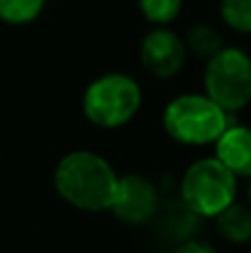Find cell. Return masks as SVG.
Returning <instances> with one entry per match:
<instances>
[{
    "label": "cell",
    "instance_id": "1",
    "mask_svg": "<svg viewBox=\"0 0 251 253\" xmlns=\"http://www.w3.org/2000/svg\"><path fill=\"white\" fill-rule=\"evenodd\" d=\"M56 191L80 211H107L118 187L114 167L93 151H71L58 162L53 173Z\"/></svg>",
    "mask_w": 251,
    "mask_h": 253
},
{
    "label": "cell",
    "instance_id": "2",
    "mask_svg": "<svg viewBox=\"0 0 251 253\" xmlns=\"http://www.w3.org/2000/svg\"><path fill=\"white\" fill-rule=\"evenodd\" d=\"M163 125L176 142L203 147L211 142L216 144L234 120L231 114L220 109L205 93H182L167 105Z\"/></svg>",
    "mask_w": 251,
    "mask_h": 253
},
{
    "label": "cell",
    "instance_id": "3",
    "mask_svg": "<svg viewBox=\"0 0 251 253\" xmlns=\"http://www.w3.org/2000/svg\"><path fill=\"white\" fill-rule=\"evenodd\" d=\"M238 178L227 171L216 158H203L185 171L180 196L194 215L218 218L236 202Z\"/></svg>",
    "mask_w": 251,
    "mask_h": 253
},
{
    "label": "cell",
    "instance_id": "4",
    "mask_svg": "<svg viewBox=\"0 0 251 253\" xmlns=\"http://www.w3.org/2000/svg\"><path fill=\"white\" fill-rule=\"evenodd\" d=\"M142 102L140 84L125 74H105L96 78L83 96V111L100 129H118L138 114Z\"/></svg>",
    "mask_w": 251,
    "mask_h": 253
},
{
    "label": "cell",
    "instance_id": "5",
    "mask_svg": "<svg viewBox=\"0 0 251 253\" xmlns=\"http://www.w3.org/2000/svg\"><path fill=\"white\" fill-rule=\"evenodd\" d=\"M205 96L227 114L251 102V58L238 47H222L205 69Z\"/></svg>",
    "mask_w": 251,
    "mask_h": 253
},
{
    "label": "cell",
    "instance_id": "6",
    "mask_svg": "<svg viewBox=\"0 0 251 253\" xmlns=\"http://www.w3.org/2000/svg\"><path fill=\"white\" fill-rule=\"evenodd\" d=\"M158 189L149 178L138 173L118 178L116 196L114 202H111V211L118 220H123L127 224H142L158 213Z\"/></svg>",
    "mask_w": 251,
    "mask_h": 253
},
{
    "label": "cell",
    "instance_id": "7",
    "mask_svg": "<svg viewBox=\"0 0 251 253\" xmlns=\"http://www.w3.org/2000/svg\"><path fill=\"white\" fill-rule=\"evenodd\" d=\"M187 58L185 40L171 29H154L140 44V62L156 78H173Z\"/></svg>",
    "mask_w": 251,
    "mask_h": 253
},
{
    "label": "cell",
    "instance_id": "8",
    "mask_svg": "<svg viewBox=\"0 0 251 253\" xmlns=\"http://www.w3.org/2000/svg\"><path fill=\"white\" fill-rule=\"evenodd\" d=\"M213 158L236 178H251V126L231 125L218 138Z\"/></svg>",
    "mask_w": 251,
    "mask_h": 253
},
{
    "label": "cell",
    "instance_id": "9",
    "mask_svg": "<svg viewBox=\"0 0 251 253\" xmlns=\"http://www.w3.org/2000/svg\"><path fill=\"white\" fill-rule=\"evenodd\" d=\"M216 227H218V233L227 242H234V245L249 242L251 240V209L234 202L229 209H225L216 218Z\"/></svg>",
    "mask_w": 251,
    "mask_h": 253
},
{
    "label": "cell",
    "instance_id": "10",
    "mask_svg": "<svg viewBox=\"0 0 251 253\" xmlns=\"http://www.w3.org/2000/svg\"><path fill=\"white\" fill-rule=\"evenodd\" d=\"M225 47L222 44V38L213 27L209 25H196L187 31V40H185V49L191 51L194 56L203 58V60H211L220 49Z\"/></svg>",
    "mask_w": 251,
    "mask_h": 253
},
{
    "label": "cell",
    "instance_id": "11",
    "mask_svg": "<svg viewBox=\"0 0 251 253\" xmlns=\"http://www.w3.org/2000/svg\"><path fill=\"white\" fill-rule=\"evenodd\" d=\"M42 0H0V20L7 25H27L42 13Z\"/></svg>",
    "mask_w": 251,
    "mask_h": 253
},
{
    "label": "cell",
    "instance_id": "12",
    "mask_svg": "<svg viewBox=\"0 0 251 253\" xmlns=\"http://www.w3.org/2000/svg\"><path fill=\"white\" fill-rule=\"evenodd\" d=\"M138 7H140L142 16L147 20L158 25V29H163L165 25H169L180 13L182 4L178 0H142Z\"/></svg>",
    "mask_w": 251,
    "mask_h": 253
},
{
    "label": "cell",
    "instance_id": "13",
    "mask_svg": "<svg viewBox=\"0 0 251 253\" xmlns=\"http://www.w3.org/2000/svg\"><path fill=\"white\" fill-rule=\"evenodd\" d=\"M220 16L231 29L251 34V0H225L220 4Z\"/></svg>",
    "mask_w": 251,
    "mask_h": 253
},
{
    "label": "cell",
    "instance_id": "14",
    "mask_svg": "<svg viewBox=\"0 0 251 253\" xmlns=\"http://www.w3.org/2000/svg\"><path fill=\"white\" fill-rule=\"evenodd\" d=\"M173 253H216V249H213L211 245H207V242H203V240H187V242H182Z\"/></svg>",
    "mask_w": 251,
    "mask_h": 253
},
{
    "label": "cell",
    "instance_id": "15",
    "mask_svg": "<svg viewBox=\"0 0 251 253\" xmlns=\"http://www.w3.org/2000/svg\"><path fill=\"white\" fill-rule=\"evenodd\" d=\"M247 198H249V209H251V178H249V187H247Z\"/></svg>",
    "mask_w": 251,
    "mask_h": 253
}]
</instances>
